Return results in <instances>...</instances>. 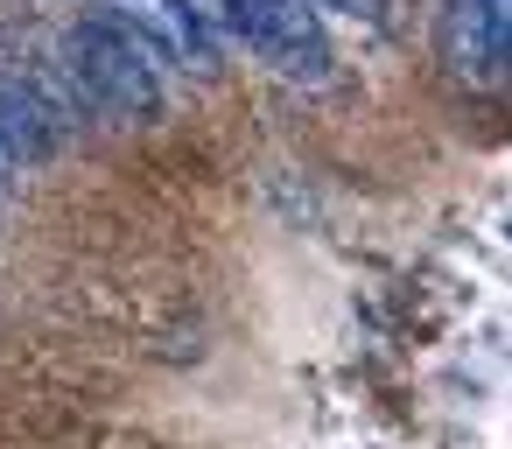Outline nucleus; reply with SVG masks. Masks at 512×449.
<instances>
[{"instance_id": "nucleus-5", "label": "nucleus", "mask_w": 512, "mask_h": 449, "mask_svg": "<svg viewBox=\"0 0 512 449\" xmlns=\"http://www.w3.org/2000/svg\"><path fill=\"white\" fill-rule=\"evenodd\" d=\"M330 15H344V22H358V29H379L386 15H393V0H323Z\"/></svg>"}, {"instance_id": "nucleus-4", "label": "nucleus", "mask_w": 512, "mask_h": 449, "mask_svg": "<svg viewBox=\"0 0 512 449\" xmlns=\"http://www.w3.org/2000/svg\"><path fill=\"white\" fill-rule=\"evenodd\" d=\"M435 50L456 78L470 85H498L512 64V22L505 0H442L435 8Z\"/></svg>"}, {"instance_id": "nucleus-6", "label": "nucleus", "mask_w": 512, "mask_h": 449, "mask_svg": "<svg viewBox=\"0 0 512 449\" xmlns=\"http://www.w3.org/2000/svg\"><path fill=\"white\" fill-rule=\"evenodd\" d=\"M15 183H22V162H15V155H8V148H0V197H8V190H15Z\"/></svg>"}, {"instance_id": "nucleus-2", "label": "nucleus", "mask_w": 512, "mask_h": 449, "mask_svg": "<svg viewBox=\"0 0 512 449\" xmlns=\"http://www.w3.org/2000/svg\"><path fill=\"white\" fill-rule=\"evenodd\" d=\"M225 29L260 57L274 64L281 78L295 85H323L330 78V43H323V22L316 8H302V0H218Z\"/></svg>"}, {"instance_id": "nucleus-1", "label": "nucleus", "mask_w": 512, "mask_h": 449, "mask_svg": "<svg viewBox=\"0 0 512 449\" xmlns=\"http://www.w3.org/2000/svg\"><path fill=\"white\" fill-rule=\"evenodd\" d=\"M57 85L71 106L99 113V120H162L169 113V85L155 50L106 8L78 15L57 36Z\"/></svg>"}, {"instance_id": "nucleus-3", "label": "nucleus", "mask_w": 512, "mask_h": 449, "mask_svg": "<svg viewBox=\"0 0 512 449\" xmlns=\"http://www.w3.org/2000/svg\"><path fill=\"white\" fill-rule=\"evenodd\" d=\"M99 8L120 15V22L155 50V64H169V71H197V78H211L218 57H225L218 22H211L204 0H99Z\"/></svg>"}]
</instances>
